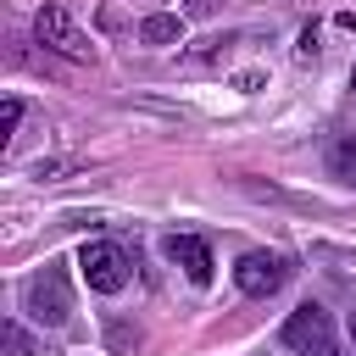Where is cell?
<instances>
[{
    "label": "cell",
    "instance_id": "3957f363",
    "mask_svg": "<svg viewBox=\"0 0 356 356\" xmlns=\"http://www.w3.org/2000/svg\"><path fill=\"white\" fill-rule=\"evenodd\" d=\"M33 33H39L44 50H56V56H67V61H95V44H89V33L67 17V6H44V11L33 17Z\"/></svg>",
    "mask_w": 356,
    "mask_h": 356
},
{
    "label": "cell",
    "instance_id": "7c38bea8",
    "mask_svg": "<svg viewBox=\"0 0 356 356\" xmlns=\"http://www.w3.org/2000/svg\"><path fill=\"white\" fill-rule=\"evenodd\" d=\"M339 28H350V33H356V11H339Z\"/></svg>",
    "mask_w": 356,
    "mask_h": 356
},
{
    "label": "cell",
    "instance_id": "5b68a950",
    "mask_svg": "<svg viewBox=\"0 0 356 356\" xmlns=\"http://www.w3.org/2000/svg\"><path fill=\"white\" fill-rule=\"evenodd\" d=\"M78 273H83V284H89L95 295H117V289L128 284V256H122L117 245L95 239V245L78 250Z\"/></svg>",
    "mask_w": 356,
    "mask_h": 356
},
{
    "label": "cell",
    "instance_id": "8fae6325",
    "mask_svg": "<svg viewBox=\"0 0 356 356\" xmlns=\"http://www.w3.org/2000/svg\"><path fill=\"white\" fill-rule=\"evenodd\" d=\"M217 6H222V0H189V11H195V17H211Z\"/></svg>",
    "mask_w": 356,
    "mask_h": 356
},
{
    "label": "cell",
    "instance_id": "4fadbf2b",
    "mask_svg": "<svg viewBox=\"0 0 356 356\" xmlns=\"http://www.w3.org/2000/svg\"><path fill=\"white\" fill-rule=\"evenodd\" d=\"M350 339H356V312H350Z\"/></svg>",
    "mask_w": 356,
    "mask_h": 356
},
{
    "label": "cell",
    "instance_id": "30bf717a",
    "mask_svg": "<svg viewBox=\"0 0 356 356\" xmlns=\"http://www.w3.org/2000/svg\"><path fill=\"white\" fill-rule=\"evenodd\" d=\"M312 56H317V28H306V33H300V61H312Z\"/></svg>",
    "mask_w": 356,
    "mask_h": 356
},
{
    "label": "cell",
    "instance_id": "8992f818",
    "mask_svg": "<svg viewBox=\"0 0 356 356\" xmlns=\"http://www.w3.org/2000/svg\"><path fill=\"white\" fill-rule=\"evenodd\" d=\"M161 250H167L172 267H184L189 284H211V267H217V261H211V245H206V239H195V234H167Z\"/></svg>",
    "mask_w": 356,
    "mask_h": 356
},
{
    "label": "cell",
    "instance_id": "5bb4252c",
    "mask_svg": "<svg viewBox=\"0 0 356 356\" xmlns=\"http://www.w3.org/2000/svg\"><path fill=\"white\" fill-rule=\"evenodd\" d=\"M350 89H356V67H350Z\"/></svg>",
    "mask_w": 356,
    "mask_h": 356
},
{
    "label": "cell",
    "instance_id": "7a4b0ae2",
    "mask_svg": "<svg viewBox=\"0 0 356 356\" xmlns=\"http://www.w3.org/2000/svg\"><path fill=\"white\" fill-rule=\"evenodd\" d=\"M278 339L295 350V356H345V345L334 339V323H328V312L323 306H295L289 317H284V328H278Z\"/></svg>",
    "mask_w": 356,
    "mask_h": 356
},
{
    "label": "cell",
    "instance_id": "9c48e42d",
    "mask_svg": "<svg viewBox=\"0 0 356 356\" xmlns=\"http://www.w3.org/2000/svg\"><path fill=\"white\" fill-rule=\"evenodd\" d=\"M17 122H22V100H6V111H0V139H11Z\"/></svg>",
    "mask_w": 356,
    "mask_h": 356
},
{
    "label": "cell",
    "instance_id": "277c9868",
    "mask_svg": "<svg viewBox=\"0 0 356 356\" xmlns=\"http://www.w3.org/2000/svg\"><path fill=\"white\" fill-rule=\"evenodd\" d=\"M289 256H278V250H245L239 261H234V284L245 289V295H256V300H267V295H278L284 284H289Z\"/></svg>",
    "mask_w": 356,
    "mask_h": 356
},
{
    "label": "cell",
    "instance_id": "52a82bcc",
    "mask_svg": "<svg viewBox=\"0 0 356 356\" xmlns=\"http://www.w3.org/2000/svg\"><path fill=\"white\" fill-rule=\"evenodd\" d=\"M139 39H145V44H178V39H184V17H172V11H150V17L139 22Z\"/></svg>",
    "mask_w": 356,
    "mask_h": 356
},
{
    "label": "cell",
    "instance_id": "ba28073f",
    "mask_svg": "<svg viewBox=\"0 0 356 356\" xmlns=\"http://www.w3.org/2000/svg\"><path fill=\"white\" fill-rule=\"evenodd\" d=\"M33 345H28V334L17 328V323H6V356H28Z\"/></svg>",
    "mask_w": 356,
    "mask_h": 356
},
{
    "label": "cell",
    "instance_id": "6da1fadb",
    "mask_svg": "<svg viewBox=\"0 0 356 356\" xmlns=\"http://www.w3.org/2000/svg\"><path fill=\"white\" fill-rule=\"evenodd\" d=\"M22 312L44 328H61L72 317V284H67V267L61 261H44L28 284H22Z\"/></svg>",
    "mask_w": 356,
    "mask_h": 356
}]
</instances>
